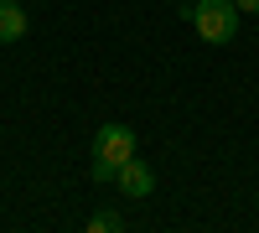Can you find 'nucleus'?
<instances>
[{
  "label": "nucleus",
  "instance_id": "obj_2",
  "mask_svg": "<svg viewBox=\"0 0 259 233\" xmlns=\"http://www.w3.org/2000/svg\"><path fill=\"white\" fill-rule=\"evenodd\" d=\"M94 156L99 161H109V166H124L130 156H135V130L130 124H99V135H94Z\"/></svg>",
  "mask_w": 259,
  "mask_h": 233
},
{
  "label": "nucleus",
  "instance_id": "obj_7",
  "mask_svg": "<svg viewBox=\"0 0 259 233\" xmlns=\"http://www.w3.org/2000/svg\"><path fill=\"white\" fill-rule=\"evenodd\" d=\"M233 6H239V11H259V0H233Z\"/></svg>",
  "mask_w": 259,
  "mask_h": 233
},
{
  "label": "nucleus",
  "instance_id": "obj_4",
  "mask_svg": "<svg viewBox=\"0 0 259 233\" xmlns=\"http://www.w3.org/2000/svg\"><path fill=\"white\" fill-rule=\"evenodd\" d=\"M31 31V21H26V6H16V0H0V41H21Z\"/></svg>",
  "mask_w": 259,
  "mask_h": 233
},
{
  "label": "nucleus",
  "instance_id": "obj_5",
  "mask_svg": "<svg viewBox=\"0 0 259 233\" xmlns=\"http://www.w3.org/2000/svg\"><path fill=\"white\" fill-rule=\"evenodd\" d=\"M89 228H94V233H119V228H124V218L104 207V213H94V218H89Z\"/></svg>",
  "mask_w": 259,
  "mask_h": 233
},
{
  "label": "nucleus",
  "instance_id": "obj_6",
  "mask_svg": "<svg viewBox=\"0 0 259 233\" xmlns=\"http://www.w3.org/2000/svg\"><path fill=\"white\" fill-rule=\"evenodd\" d=\"M89 171H94V181H99V187H114L119 166H109V161H99V156H94V166H89Z\"/></svg>",
  "mask_w": 259,
  "mask_h": 233
},
{
  "label": "nucleus",
  "instance_id": "obj_1",
  "mask_svg": "<svg viewBox=\"0 0 259 233\" xmlns=\"http://www.w3.org/2000/svg\"><path fill=\"white\" fill-rule=\"evenodd\" d=\"M239 6L233 0H197V6H182V21H192L197 26L202 41H212V47H228L233 36H239Z\"/></svg>",
  "mask_w": 259,
  "mask_h": 233
},
{
  "label": "nucleus",
  "instance_id": "obj_3",
  "mask_svg": "<svg viewBox=\"0 0 259 233\" xmlns=\"http://www.w3.org/2000/svg\"><path fill=\"white\" fill-rule=\"evenodd\" d=\"M114 187L124 197H150L156 192V171H150V166L140 161V156H130L124 166H119V176H114Z\"/></svg>",
  "mask_w": 259,
  "mask_h": 233
},
{
  "label": "nucleus",
  "instance_id": "obj_8",
  "mask_svg": "<svg viewBox=\"0 0 259 233\" xmlns=\"http://www.w3.org/2000/svg\"><path fill=\"white\" fill-rule=\"evenodd\" d=\"M182 6H197V0H182Z\"/></svg>",
  "mask_w": 259,
  "mask_h": 233
}]
</instances>
